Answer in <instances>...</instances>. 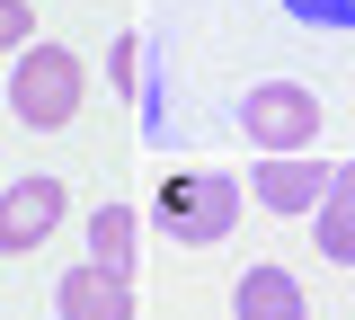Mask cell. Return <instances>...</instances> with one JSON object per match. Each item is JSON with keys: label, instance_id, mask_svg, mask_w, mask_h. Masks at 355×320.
<instances>
[{"label": "cell", "instance_id": "obj_11", "mask_svg": "<svg viewBox=\"0 0 355 320\" xmlns=\"http://www.w3.org/2000/svg\"><path fill=\"white\" fill-rule=\"evenodd\" d=\"M18 45H36V9L27 0H0V53H18Z\"/></svg>", "mask_w": 355, "mask_h": 320}, {"label": "cell", "instance_id": "obj_6", "mask_svg": "<svg viewBox=\"0 0 355 320\" xmlns=\"http://www.w3.org/2000/svg\"><path fill=\"white\" fill-rule=\"evenodd\" d=\"M53 303L62 320H133V276H107L98 258H80V267H62Z\"/></svg>", "mask_w": 355, "mask_h": 320}, {"label": "cell", "instance_id": "obj_9", "mask_svg": "<svg viewBox=\"0 0 355 320\" xmlns=\"http://www.w3.org/2000/svg\"><path fill=\"white\" fill-rule=\"evenodd\" d=\"M89 258L107 276H133V214L125 205H98V214H89Z\"/></svg>", "mask_w": 355, "mask_h": 320}, {"label": "cell", "instance_id": "obj_1", "mask_svg": "<svg viewBox=\"0 0 355 320\" xmlns=\"http://www.w3.org/2000/svg\"><path fill=\"white\" fill-rule=\"evenodd\" d=\"M80 53L71 45H18V71H9V116L27 134H62L80 116Z\"/></svg>", "mask_w": 355, "mask_h": 320}, {"label": "cell", "instance_id": "obj_4", "mask_svg": "<svg viewBox=\"0 0 355 320\" xmlns=\"http://www.w3.org/2000/svg\"><path fill=\"white\" fill-rule=\"evenodd\" d=\"M62 214H71V187H62V178L0 187V258H36L44 240L62 231Z\"/></svg>", "mask_w": 355, "mask_h": 320}, {"label": "cell", "instance_id": "obj_3", "mask_svg": "<svg viewBox=\"0 0 355 320\" xmlns=\"http://www.w3.org/2000/svg\"><path fill=\"white\" fill-rule=\"evenodd\" d=\"M240 134L258 151H320V90L302 81H258L240 98Z\"/></svg>", "mask_w": 355, "mask_h": 320}, {"label": "cell", "instance_id": "obj_7", "mask_svg": "<svg viewBox=\"0 0 355 320\" xmlns=\"http://www.w3.org/2000/svg\"><path fill=\"white\" fill-rule=\"evenodd\" d=\"M231 312L240 320H311V303H302V285L284 267H249L240 285H231Z\"/></svg>", "mask_w": 355, "mask_h": 320}, {"label": "cell", "instance_id": "obj_2", "mask_svg": "<svg viewBox=\"0 0 355 320\" xmlns=\"http://www.w3.org/2000/svg\"><path fill=\"white\" fill-rule=\"evenodd\" d=\"M160 223H169L187 249L231 240V223H240V178H222V169H169V178H160Z\"/></svg>", "mask_w": 355, "mask_h": 320}, {"label": "cell", "instance_id": "obj_10", "mask_svg": "<svg viewBox=\"0 0 355 320\" xmlns=\"http://www.w3.org/2000/svg\"><path fill=\"white\" fill-rule=\"evenodd\" d=\"M284 18H302V27H355V0H284Z\"/></svg>", "mask_w": 355, "mask_h": 320}, {"label": "cell", "instance_id": "obj_8", "mask_svg": "<svg viewBox=\"0 0 355 320\" xmlns=\"http://www.w3.org/2000/svg\"><path fill=\"white\" fill-rule=\"evenodd\" d=\"M311 214H320V231H311V240H320V258L355 267V160H347V169H329V196H320Z\"/></svg>", "mask_w": 355, "mask_h": 320}, {"label": "cell", "instance_id": "obj_5", "mask_svg": "<svg viewBox=\"0 0 355 320\" xmlns=\"http://www.w3.org/2000/svg\"><path fill=\"white\" fill-rule=\"evenodd\" d=\"M249 196H258L266 214H311V205L329 196V160H311V151H266L258 169H249Z\"/></svg>", "mask_w": 355, "mask_h": 320}]
</instances>
